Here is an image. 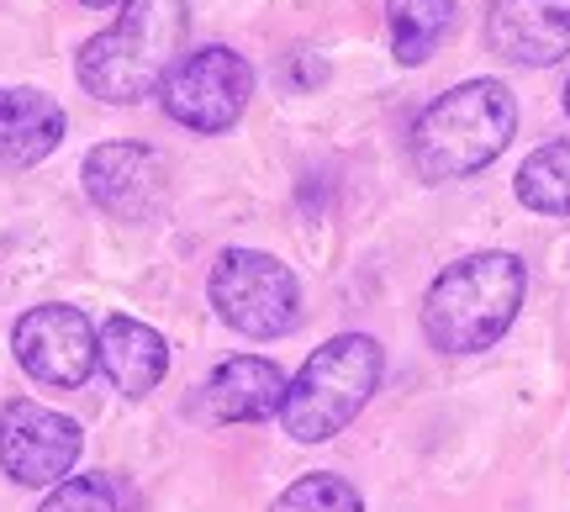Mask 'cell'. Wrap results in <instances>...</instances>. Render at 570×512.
<instances>
[{
    "label": "cell",
    "mask_w": 570,
    "mask_h": 512,
    "mask_svg": "<svg viewBox=\"0 0 570 512\" xmlns=\"http://www.w3.org/2000/svg\"><path fill=\"white\" fill-rule=\"evenodd\" d=\"M185 32H190L185 0H122L117 21L80 42L75 80L85 96L106 106H138L175 75Z\"/></svg>",
    "instance_id": "cell-1"
},
{
    "label": "cell",
    "mask_w": 570,
    "mask_h": 512,
    "mask_svg": "<svg viewBox=\"0 0 570 512\" xmlns=\"http://www.w3.org/2000/svg\"><path fill=\"white\" fill-rule=\"evenodd\" d=\"M512 132H518V101L508 85L465 80L423 106V117L412 122L407 154L428 185H444L487 169L512 144Z\"/></svg>",
    "instance_id": "cell-2"
},
{
    "label": "cell",
    "mask_w": 570,
    "mask_h": 512,
    "mask_svg": "<svg viewBox=\"0 0 570 512\" xmlns=\"http://www.w3.org/2000/svg\"><path fill=\"white\" fill-rule=\"evenodd\" d=\"M529 291V269L518 254H465L428 286L423 296V333L433 348L444 354H481L502 333L512 328V317L523 307Z\"/></svg>",
    "instance_id": "cell-3"
},
{
    "label": "cell",
    "mask_w": 570,
    "mask_h": 512,
    "mask_svg": "<svg viewBox=\"0 0 570 512\" xmlns=\"http://www.w3.org/2000/svg\"><path fill=\"white\" fill-rule=\"evenodd\" d=\"M386 375V348L370 333H338L323 348H312V360L296 370V381L285 386L281 423L296 444H327L333 433H344L365 402L375 396Z\"/></svg>",
    "instance_id": "cell-4"
},
{
    "label": "cell",
    "mask_w": 570,
    "mask_h": 512,
    "mask_svg": "<svg viewBox=\"0 0 570 512\" xmlns=\"http://www.w3.org/2000/svg\"><path fill=\"white\" fill-rule=\"evenodd\" d=\"M206 296L217 317L244 338H285L302 323V280L265 248H223L206 280Z\"/></svg>",
    "instance_id": "cell-5"
},
{
    "label": "cell",
    "mask_w": 570,
    "mask_h": 512,
    "mask_svg": "<svg viewBox=\"0 0 570 512\" xmlns=\"http://www.w3.org/2000/svg\"><path fill=\"white\" fill-rule=\"evenodd\" d=\"M248 96H254V69L227 42H206L196 53H185L159 90L164 111L190 132H227L244 117Z\"/></svg>",
    "instance_id": "cell-6"
},
{
    "label": "cell",
    "mask_w": 570,
    "mask_h": 512,
    "mask_svg": "<svg viewBox=\"0 0 570 512\" xmlns=\"http://www.w3.org/2000/svg\"><path fill=\"white\" fill-rule=\"evenodd\" d=\"M11 354L17 365L53 391H75L90 381V370L101 365V348H96V323L69 302H42V307L21 312L17 328H11Z\"/></svg>",
    "instance_id": "cell-7"
},
{
    "label": "cell",
    "mask_w": 570,
    "mask_h": 512,
    "mask_svg": "<svg viewBox=\"0 0 570 512\" xmlns=\"http://www.w3.org/2000/svg\"><path fill=\"white\" fill-rule=\"evenodd\" d=\"M85 454V429L42 402H6L0 407V471L17 486H59Z\"/></svg>",
    "instance_id": "cell-8"
},
{
    "label": "cell",
    "mask_w": 570,
    "mask_h": 512,
    "mask_svg": "<svg viewBox=\"0 0 570 512\" xmlns=\"http://www.w3.org/2000/svg\"><path fill=\"white\" fill-rule=\"evenodd\" d=\"M85 196L117 223H148L164 206V159L148 144H96L80 165Z\"/></svg>",
    "instance_id": "cell-9"
},
{
    "label": "cell",
    "mask_w": 570,
    "mask_h": 512,
    "mask_svg": "<svg viewBox=\"0 0 570 512\" xmlns=\"http://www.w3.org/2000/svg\"><path fill=\"white\" fill-rule=\"evenodd\" d=\"M487 42L512 63H560L570 53V0H491Z\"/></svg>",
    "instance_id": "cell-10"
},
{
    "label": "cell",
    "mask_w": 570,
    "mask_h": 512,
    "mask_svg": "<svg viewBox=\"0 0 570 512\" xmlns=\"http://www.w3.org/2000/svg\"><path fill=\"white\" fill-rule=\"evenodd\" d=\"M285 370L265 354H233L212 370L202 386V417L206 423H265L285 407Z\"/></svg>",
    "instance_id": "cell-11"
},
{
    "label": "cell",
    "mask_w": 570,
    "mask_h": 512,
    "mask_svg": "<svg viewBox=\"0 0 570 512\" xmlns=\"http://www.w3.org/2000/svg\"><path fill=\"white\" fill-rule=\"evenodd\" d=\"M69 117L48 90L6 85L0 90V169H32L63 144Z\"/></svg>",
    "instance_id": "cell-12"
},
{
    "label": "cell",
    "mask_w": 570,
    "mask_h": 512,
    "mask_svg": "<svg viewBox=\"0 0 570 512\" xmlns=\"http://www.w3.org/2000/svg\"><path fill=\"white\" fill-rule=\"evenodd\" d=\"M96 348H101V370L106 381L122 391V396H148L169 375V344L159 328H148L127 312H111L101 328H96Z\"/></svg>",
    "instance_id": "cell-13"
},
{
    "label": "cell",
    "mask_w": 570,
    "mask_h": 512,
    "mask_svg": "<svg viewBox=\"0 0 570 512\" xmlns=\"http://www.w3.org/2000/svg\"><path fill=\"white\" fill-rule=\"evenodd\" d=\"M396 63H423L454 27V0H386Z\"/></svg>",
    "instance_id": "cell-14"
},
{
    "label": "cell",
    "mask_w": 570,
    "mask_h": 512,
    "mask_svg": "<svg viewBox=\"0 0 570 512\" xmlns=\"http://www.w3.org/2000/svg\"><path fill=\"white\" fill-rule=\"evenodd\" d=\"M518 201L529 211H544V217H570V138H554V144L533 148L529 159L518 165Z\"/></svg>",
    "instance_id": "cell-15"
},
{
    "label": "cell",
    "mask_w": 570,
    "mask_h": 512,
    "mask_svg": "<svg viewBox=\"0 0 570 512\" xmlns=\"http://www.w3.org/2000/svg\"><path fill=\"white\" fill-rule=\"evenodd\" d=\"M38 512H138V496L127 481L106 471H90V475H69L59 481L53 492L42 496Z\"/></svg>",
    "instance_id": "cell-16"
},
{
    "label": "cell",
    "mask_w": 570,
    "mask_h": 512,
    "mask_svg": "<svg viewBox=\"0 0 570 512\" xmlns=\"http://www.w3.org/2000/svg\"><path fill=\"white\" fill-rule=\"evenodd\" d=\"M269 512H365V502H360V492L348 486L344 475L312 471L302 481H291Z\"/></svg>",
    "instance_id": "cell-17"
},
{
    "label": "cell",
    "mask_w": 570,
    "mask_h": 512,
    "mask_svg": "<svg viewBox=\"0 0 570 512\" xmlns=\"http://www.w3.org/2000/svg\"><path fill=\"white\" fill-rule=\"evenodd\" d=\"M80 6H90V11H101V6H117V0H80Z\"/></svg>",
    "instance_id": "cell-18"
},
{
    "label": "cell",
    "mask_w": 570,
    "mask_h": 512,
    "mask_svg": "<svg viewBox=\"0 0 570 512\" xmlns=\"http://www.w3.org/2000/svg\"><path fill=\"white\" fill-rule=\"evenodd\" d=\"M566 117H570V80H566Z\"/></svg>",
    "instance_id": "cell-19"
}]
</instances>
